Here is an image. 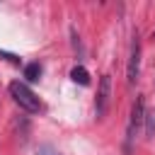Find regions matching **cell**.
Masks as SVG:
<instances>
[{"label":"cell","instance_id":"6da1fadb","mask_svg":"<svg viewBox=\"0 0 155 155\" xmlns=\"http://www.w3.org/2000/svg\"><path fill=\"white\" fill-rule=\"evenodd\" d=\"M10 94H12L15 104H19V109H24V111H29V114H36V111L41 109L39 97H36L24 82H19V80L10 82Z\"/></svg>","mask_w":155,"mask_h":155},{"label":"cell","instance_id":"7a4b0ae2","mask_svg":"<svg viewBox=\"0 0 155 155\" xmlns=\"http://www.w3.org/2000/svg\"><path fill=\"white\" fill-rule=\"evenodd\" d=\"M111 102V75H102L99 78V87H97V99H94V114L97 119H102L109 109Z\"/></svg>","mask_w":155,"mask_h":155},{"label":"cell","instance_id":"8992f818","mask_svg":"<svg viewBox=\"0 0 155 155\" xmlns=\"http://www.w3.org/2000/svg\"><path fill=\"white\" fill-rule=\"evenodd\" d=\"M39 75H41V65H39V63H27V65H24V78H27L29 82H36Z\"/></svg>","mask_w":155,"mask_h":155},{"label":"cell","instance_id":"5b68a950","mask_svg":"<svg viewBox=\"0 0 155 155\" xmlns=\"http://www.w3.org/2000/svg\"><path fill=\"white\" fill-rule=\"evenodd\" d=\"M70 80L78 82V85H90V73H87L82 65H75V68L70 70Z\"/></svg>","mask_w":155,"mask_h":155},{"label":"cell","instance_id":"52a82bcc","mask_svg":"<svg viewBox=\"0 0 155 155\" xmlns=\"http://www.w3.org/2000/svg\"><path fill=\"white\" fill-rule=\"evenodd\" d=\"M145 138H153L155 136V109H150V111H145Z\"/></svg>","mask_w":155,"mask_h":155},{"label":"cell","instance_id":"ba28073f","mask_svg":"<svg viewBox=\"0 0 155 155\" xmlns=\"http://www.w3.org/2000/svg\"><path fill=\"white\" fill-rule=\"evenodd\" d=\"M36 155H61V153H58L53 145H39V148H36Z\"/></svg>","mask_w":155,"mask_h":155},{"label":"cell","instance_id":"3957f363","mask_svg":"<svg viewBox=\"0 0 155 155\" xmlns=\"http://www.w3.org/2000/svg\"><path fill=\"white\" fill-rule=\"evenodd\" d=\"M143 119H145V104H143V94H138L136 102H133V107H131V121H128V131H126V145L133 143L136 131H138V126H140Z\"/></svg>","mask_w":155,"mask_h":155},{"label":"cell","instance_id":"277c9868","mask_svg":"<svg viewBox=\"0 0 155 155\" xmlns=\"http://www.w3.org/2000/svg\"><path fill=\"white\" fill-rule=\"evenodd\" d=\"M138 73H140V39H138V34H133L131 53H128V68H126V78L131 85L138 80Z\"/></svg>","mask_w":155,"mask_h":155},{"label":"cell","instance_id":"9c48e42d","mask_svg":"<svg viewBox=\"0 0 155 155\" xmlns=\"http://www.w3.org/2000/svg\"><path fill=\"white\" fill-rule=\"evenodd\" d=\"M0 58H7V61H12V63H19V58H17L15 53H7V51H0Z\"/></svg>","mask_w":155,"mask_h":155}]
</instances>
